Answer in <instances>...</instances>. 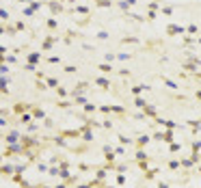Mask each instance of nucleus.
Listing matches in <instances>:
<instances>
[{
    "label": "nucleus",
    "mask_w": 201,
    "mask_h": 188,
    "mask_svg": "<svg viewBox=\"0 0 201 188\" xmlns=\"http://www.w3.org/2000/svg\"><path fill=\"white\" fill-rule=\"evenodd\" d=\"M48 7H50V11H52V13H61V11H63V4L56 2V0H50V4H48Z\"/></svg>",
    "instance_id": "obj_1"
},
{
    "label": "nucleus",
    "mask_w": 201,
    "mask_h": 188,
    "mask_svg": "<svg viewBox=\"0 0 201 188\" xmlns=\"http://www.w3.org/2000/svg\"><path fill=\"white\" fill-rule=\"evenodd\" d=\"M13 143H20V134H17V132H11L7 136V145H13Z\"/></svg>",
    "instance_id": "obj_2"
},
{
    "label": "nucleus",
    "mask_w": 201,
    "mask_h": 188,
    "mask_svg": "<svg viewBox=\"0 0 201 188\" xmlns=\"http://www.w3.org/2000/svg\"><path fill=\"white\" fill-rule=\"evenodd\" d=\"M186 30H188V28H182V26H175V24H171V26H169V33H171V35H175V33L182 35V33H186Z\"/></svg>",
    "instance_id": "obj_3"
},
{
    "label": "nucleus",
    "mask_w": 201,
    "mask_h": 188,
    "mask_svg": "<svg viewBox=\"0 0 201 188\" xmlns=\"http://www.w3.org/2000/svg\"><path fill=\"white\" fill-rule=\"evenodd\" d=\"M39 58H41L39 52H30V54H28V63H33V65H35V63H37Z\"/></svg>",
    "instance_id": "obj_4"
},
{
    "label": "nucleus",
    "mask_w": 201,
    "mask_h": 188,
    "mask_svg": "<svg viewBox=\"0 0 201 188\" xmlns=\"http://www.w3.org/2000/svg\"><path fill=\"white\" fill-rule=\"evenodd\" d=\"M143 115H149V117H154V115H156V108H154V106H145V108H143Z\"/></svg>",
    "instance_id": "obj_5"
},
{
    "label": "nucleus",
    "mask_w": 201,
    "mask_h": 188,
    "mask_svg": "<svg viewBox=\"0 0 201 188\" xmlns=\"http://www.w3.org/2000/svg\"><path fill=\"white\" fill-rule=\"evenodd\" d=\"M95 82H97L99 87H102V89H108V87H111V82H108V78H97Z\"/></svg>",
    "instance_id": "obj_6"
},
{
    "label": "nucleus",
    "mask_w": 201,
    "mask_h": 188,
    "mask_svg": "<svg viewBox=\"0 0 201 188\" xmlns=\"http://www.w3.org/2000/svg\"><path fill=\"white\" fill-rule=\"evenodd\" d=\"M99 71H104V74H111V71H113L111 63H102V65H99Z\"/></svg>",
    "instance_id": "obj_7"
},
{
    "label": "nucleus",
    "mask_w": 201,
    "mask_h": 188,
    "mask_svg": "<svg viewBox=\"0 0 201 188\" xmlns=\"http://www.w3.org/2000/svg\"><path fill=\"white\" fill-rule=\"evenodd\" d=\"M136 143H139L141 147H143V145H147V143H149V136H147V134H141V136H139V141H136Z\"/></svg>",
    "instance_id": "obj_8"
},
{
    "label": "nucleus",
    "mask_w": 201,
    "mask_h": 188,
    "mask_svg": "<svg viewBox=\"0 0 201 188\" xmlns=\"http://www.w3.org/2000/svg\"><path fill=\"white\" fill-rule=\"evenodd\" d=\"M179 167H182V162H179V160H171V162H169V169H171V171H177Z\"/></svg>",
    "instance_id": "obj_9"
},
{
    "label": "nucleus",
    "mask_w": 201,
    "mask_h": 188,
    "mask_svg": "<svg viewBox=\"0 0 201 188\" xmlns=\"http://www.w3.org/2000/svg\"><path fill=\"white\" fill-rule=\"evenodd\" d=\"M33 115H35V119H45V113H43L41 108H35Z\"/></svg>",
    "instance_id": "obj_10"
},
{
    "label": "nucleus",
    "mask_w": 201,
    "mask_h": 188,
    "mask_svg": "<svg viewBox=\"0 0 201 188\" xmlns=\"http://www.w3.org/2000/svg\"><path fill=\"white\" fill-rule=\"evenodd\" d=\"M136 160H139V162H145V160H147V154H145L143 149H141V151H136Z\"/></svg>",
    "instance_id": "obj_11"
},
{
    "label": "nucleus",
    "mask_w": 201,
    "mask_h": 188,
    "mask_svg": "<svg viewBox=\"0 0 201 188\" xmlns=\"http://www.w3.org/2000/svg\"><path fill=\"white\" fill-rule=\"evenodd\" d=\"M33 117H35V115H30V113H22V123H30Z\"/></svg>",
    "instance_id": "obj_12"
},
{
    "label": "nucleus",
    "mask_w": 201,
    "mask_h": 188,
    "mask_svg": "<svg viewBox=\"0 0 201 188\" xmlns=\"http://www.w3.org/2000/svg\"><path fill=\"white\" fill-rule=\"evenodd\" d=\"M134 106H136V108H145V106H147V102H145V100H141V97H136Z\"/></svg>",
    "instance_id": "obj_13"
},
{
    "label": "nucleus",
    "mask_w": 201,
    "mask_h": 188,
    "mask_svg": "<svg viewBox=\"0 0 201 188\" xmlns=\"http://www.w3.org/2000/svg\"><path fill=\"white\" fill-rule=\"evenodd\" d=\"M52 43H54V39L50 37V39H45V43H43V50H50L52 48Z\"/></svg>",
    "instance_id": "obj_14"
},
{
    "label": "nucleus",
    "mask_w": 201,
    "mask_h": 188,
    "mask_svg": "<svg viewBox=\"0 0 201 188\" xmlns=\"http://www.w3.org/2000/svg\"><path fill=\"white\" fill-rule=\"evenodd\" d=\"M197 151H201V141L193 143V154H197Z\"/></svg>",
    "instance_id": "obj_15"
},
{
    "label": "nucleus",
    "mask_w": 201,
    "mask_h": 188,
    "mask_svg": "<svg viewBox=\"0 0 201 188\" xmlns=\"http://www.w3.org/2000/svg\"><path fill=\"white\" fill-rule=\"evenodd\" d=\"M74 11H78V13H85V15H87V13H89V9H87V7H74Z\"/></svg>",
    "instance_id": "obj_16"
},
{
    "label": "nucleus",
    "mask_w": 201,
    "mask_h": 188,
    "mask_svg": "<svg viewBox=\"0 0 201 188\" xmlns=\"http://www.w3.org/2000/svg\"><path fill=\"white\" fill-rule=\"evenodd\" d=\"M179 149H182L179 143H173V141H171V151H179Z\"/></svg>",
    "instance_id": "obj_17"
},
{
    "label": "nucleus",
    "mask_w": 201,
    "mask_h": 188,
    "mask_svg": "<svg viewBox=\"0 0 201 188\" xmlns=\"http://www.w3.org/2000/svg\"><path fill=\"white\" fill-rule=\"evenodd\" d=\"M0 17H2V22L9 20V11H7V9H2V11H0Z\"/></svg>",
    "instance_id": "obj_18"
},
{
    "label": "nucleus",
    "mask_w": 201,
    "mask_h": 188,
    "mask_svg": "<svg viewBox=\"0 0 201 188\" xmlns=\"http://www.w3.org/2000/svg\"><path fill=\"white\" fill-rule=\"evenodd\" d=\"M37 169H39V171H41V173H45V171H50V169H48V167H45L43 162H37Z\"/></svg>",
    "instance_id": "obj_19"
},
{
    "label": "nucleus",
    "mask_w": 201,
    "mask_h": 188,
    "mask_svg": "<svg viewBox=\"0 0 201 188\" xmlns=\"http://www.w3.org/2000/svg\"><path fill=\"white\" fill-rule=\"evenodd\" d=\"M117 58H119V61H128L130 54H128V52H121V54H117Z\"/></svg>",
    "instance_id": "obj_20"
},
{
    "label": "nucleus",
    "mask_w": 201,
    "mask_h": 188,
    "mask_svg": "<svg viewBox=\"0 0 201 188\" xmlns=\"http://www.w3.org/2000/svg\"><path fill=\"white\" fill-rule=\"evenodd\" d=\"M45 82H48L50 87H54V89H56V87H59V82H56V80H54V78H48V80H45Z\"/></svg>",
    "instance_id": "obj_21"
},
{
    "label": "nucleus",
    "mask_w": 201,
    "mask_h": 188,
    "mask_svg": "<svg viewBox=\"0 0 201 188\" xmlns=\"http://www.w3.org/2000/svg\"><path fill=\"white\" fill-rule=\"evenodd\" d=\"M85 110L87 113H93L95 110V104H85Z\"/></svg>",
    "instance_id": "obj_22"
},
{
    "label": "nucleus",
    "mask_w": 201,
    "mask_h": 188,
    "mask_svg": "<svg viewBox=\"0 0 201 188\" xmlns=\"http://www.w3.org/2000/svg\"><path fill=\"white\" fill-rule=\"evenodd\" d=\"M164 82H167V87H169V89H177V84H175V82H173V80H169V78H167V80H164Z\"/></svg>",
    "instance_id": "obj_23"
},
{
    "label": "nucleus",
    "mask_w": 201,
    "mask_h": 188,
    "mask_svg": "<svg viewBox=\"0 0 201 188\" xmlns=\"http://www.w3.org/2000/svg\"><path fill=\"white\" fill-rule=\"evenodd\" d=\"M97 37H99V39H108V33H106V30H99Z\"/></svg>",
    "instance_id": "obj_24"
},
{
    "label": "nucleus",
    "mask_w": 201,
    "mask_h": 188,
    "mask_svg": "<svg viewBox=\"0 0 201 188\" xmlns=\"http://www.w3.org/2000/svg\"><path fill=\"white\" fill-rule=\"evenodd\" d=\"M143 89H145V87H132V93H134V95H139Z\"/></svg>",
    "instance_id": "obj_25"
},
{
    "label": "nucleus",
    "mask_w": 201,
    "mask_h": 188,
    "mask_svg": "<svg viewBox=\"0 0 201 188\" xmlns=\"http://www.w3.org/2000/svg\"><path fill=\"white\" fill-rule=\"evenodd\" d=\"M115 58H117V56L113 54V52H106V61H108V63H111V61H115Z\"/></svg>",
    "instance_id": "obj_26"
},
{
    "label": "nucleus",
    "mask_w": 201,
    "mask_h": 188,
    "mask_svg": "<svg viewBox=\"0 0 201 188\" xmlns=\"http://www.w3.org/2000/svg\"><path fill=\"white\" fill-rule=\"evenodd\" d=\"M65 71H67V74H74L76 67H74V65H67V67H65Z\"/></svg>",
    "instance_id": "obj_27"
},
{
    "label": "nucleus",
    "mask_w": 201,
    "mask_h": 188,
    "mask_svg": "<svg viewBox=\"0 0 201 188\" xmlns=\"http://www.w3.org/2000/svg\"><path fill=\"white\" fill-rule=\"evenodd\" d=\"M162 13H167V15H171V13H173V9H171V7H164V9H162Z\"/></svg>",
    "instance_id": "obj_28"
},
{
    "label": "nucleus",
    "mask_w": 201,
    "mask_h": 188,
    "mask_svg": "<svg viewBox=\"0 0 201 188\" xmlns=\"http://www.w3.org/2000/svg\"><path fill=\"white\" fill-rule=\"evenodd\" d=\"M48 26L50 28H56V20H48Z\"/></svg>",
    "instance_id": "obj_29"
},
{
    "label": "nucleus",
    "mask_w": 201,
    "mask_h": 188,
    "mask_svg": "<svg viewBox=\"0 0 201 188\" xmlns=\"http://www.w3.org/2000/svg\"><path fill=\"white\" fill-rule=\"evenodd\" d=\"M119 141L123 143V145H130V138H125V136H119Z\"/></svg>",
    "instance_id": "obj_30"
},
{
    "label": "nucleus",
    "mask_w": 201,
    "mask_h": 188,
    "mask_svg": "<svg viewBox=\"0 0 201 188\" xmlns=\"http://www.w3.org/2000/svg\"><path fill=\"white\" fill-rule=\"evenodd\" d=\"M125 2H128V4H136V0H125Z\"/></svg>",
    "instance_id": "obj_31"
},
{
    "label": "nucleus",
    "mask_w": 201,
    "mask_h": 188,
    "mask_svg": "<svg viewBox=\"0 0 201 188\" xmlns=\"http://www.w3.org/2000/svg\"><path fill=\"white\" fill-rule=\"evenodd\" d=\"M54 188H65V184H59V186H54Z\"/></svg>",
    "instance_id": "obj_32"
},
{
    "label": "nucleus",
    "mask_w": 201,
    "mask_h": 188,
    "mask_svg": "<svg viewBox=\"0 0 201 188\" xmlns=\"http://www.w3.org/2000/svg\"><path fill=\"white\" fill-rule=\"evenodd\" d=\"M197 97H199V100H201V91H197Z\"/></svg>",
    "instance_id": "obj_33"
},
{
    "label": "nucleus",
    "mask_w": 201,
    "mask_h": 188,
    "mask_svg": "<svg viewBox=\"0 0 201 188\" xmlns=\"http://www.w3.org/2000/svg\"><path fill=\"white\" fill-rule=\"evenodd\" d=\"M17 2H22V4H24V2H28V0H17Z\"/></svg>",
    "instance_id": "obj_34"
},
{
    "label": "nucleus",
    "mask_w": 201,
    "mask_h": 188,
    "mask_svg": "<svg viewBox=\"0 0 201 188\" xmlns=\"http://www.w3.org/2000/svg\"><path fill=\"white\" fill-rule=\"evenodd\" d=\"M71 2H76V0H71Z\"/></svg>",
    "instance_id": "obj_35"
}]
</instances>
